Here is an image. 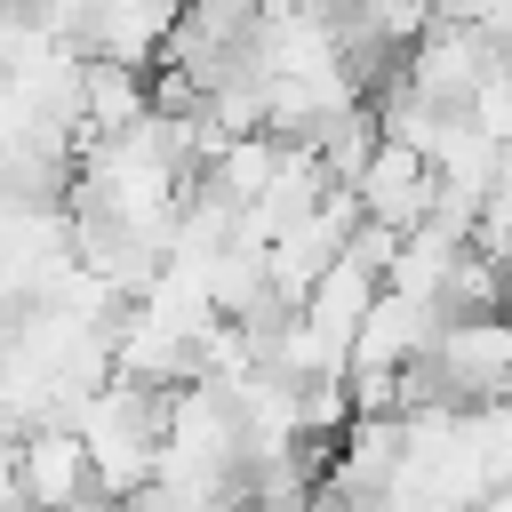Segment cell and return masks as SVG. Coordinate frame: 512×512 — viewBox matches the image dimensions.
Returning <instances> with one entry per match:
<instances>
[{
  "label": "cell",
  "instance_id": "obj_9",
  "mask_svg": "<svg viewBox=\"0 0 512 512\" xmlns=\"http://www.w3.org/2000/svg\"><path fill=\"white\" fill-rule=\"evenodd\" d=\"M216 512H272V504H256V496H232V504H216Z\"/></svg>",
  "mask_w": 512,
  "mask_h": 512
},
{
  "label": "cell",
  "instance_id": "obj_7",
  "mask_svg": "<svg viewBox=\"0 0 512 512\" xmlns=\"http://www.w3.org/2000/svg\"><path fill=\"white\" fill-rule=\"evenodd\" d=\"M472 120L512 152V64H496L488 80H480V96H472Z\"/></svg>",
  "mask_w": 512,
  "mask_h": 512
},
{
  "label": "cell",
  "instance_id": "obj_10",
  "mask_svg": "<svg viewBox=\"0 0 512 512\" xmlns=\"http://www.w3.org/2000/svg\"><path fill=\"white\" fill-rule=\"evenodd\" d=\"M504 400H512V392H504Z\"/></svg>",
  "mask_w": 512,
  "mask_h": 512
},
{
  "label": "cell",
  "instance_id": "obj_4",
  "mask_svg": "<svg viewBox=\"0 0 512 512\" xmlns=\"http://www.w3.org/2000/svg\"><path fill=\"white\" fill-rule=\"evenodd\" d=\"M184 8H192V0H96V8H88L80 48H88V56H120V64L160 72V56H168V40H176Z\"/></svg>",
  "mask_w": 512,
  "mask_h": 512
},
{
  "label": "cell",
  "instance_id": "obj_6",
  "mask_svg": "<svg viewBox=\"0 0 512 512\" xmlns=\"http://www.w3.org/2000/svg\"><path fill=\"white\" fill-rule=\"evenodd\" d=\"M80 112H88V144L144 128V120H152V72H144V64H120V56H88V96H80Z\"/></svg>",
  "mask_w": 512,
  "mask_h": 512
},
{
  "label": "cell",
  "instance_id": "obj_5",
  "mask_svg": "<svg viewBox=\"0 0 512 512\" xmlns=\"http://www.w3.org/2000/svg\"><path fill=\"white\" fill-rule=\"evenodd\" d=\"M376 296H384V272L368 264V256H336L328 272H320V288L304 296V320L320 328V344H336L344 352V368H352V336H360V320L376 312Z\"/></svg>",
  "mask_w": 512,
  "mask_h": 512
},
{
  "label": "cell",
  "instance_id": "obj_1",
  "mask_svg": "<svg viewBox=\"0 0 512 512\" xmlns=\"http://www.w3.org/2000/svg\"><path fill=\"white\" fill-rule=\"evenodd\" d=\"M72 432L88 440L96 496H112V504H136V496L152 488V472H160V440H168V392L112 376L104 392H88V400H80Z\"/></svg>",
  "mask_w": 512,
  "mask_h": 512
},
{
  "label": "cell",
  "instance_id": "obj_8",
  "mask_svg": "<svg viewBox=\"0 0 512 512\" xmlns=\"http://www.w3.org/2000/svg\"><path fill=\"white\" fill-rule=\"evenodd\" d=\"M16 440H24V432H8V424H0V512H16V504H24V472H16Z\"/></svg>",
  "mask_w": 512,
  "mask_h": 512
},
{
  "label": "cell",
  "instance_id": "obj_2",
  "mask_svg": "<svg viewBox=\"0 0 512 512\" xmlns=\"http://www.w3.org/2000/svg\"><path fill=\"white\" fill-rule=\"evenodd\" d=\"M360 216L368 224H392V232H416L424 216H432V200H440V168L416 152V144H376V160L360 168Z\"/></svg>",
  "mask_w": 512,
  "mask_h": 512
},
{
  "label": "cell",
  "instance_id": "obj_3",
  "mask_svg": "<svg viewBox=\"0 0 512 512\" xmlns=\"http://www.w3.org/2000/svg\"><path fill=\"white\" fill-rule=\"evenodd\" d=\"M16 472H24V504H40V512H80L96 496V464L72 424H32L16 440Z\"/></svg>",
  "mask_w": 512,
  "mask_h": 512
}]
</instances>
